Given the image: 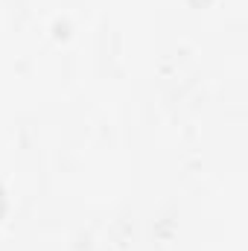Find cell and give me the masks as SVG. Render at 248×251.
<instances>
[{"label": "cell", "instance_id": "cell-1", "mask_svg": "<svg viewBox=\"0 0 248 251\" xmlns=\"http://www.w3.org/2000/svg\"><path fill=\"white\" fill-rule=\"evenodd\" d=\"M0 213H3V190H0Z\"/></svg>", "mask_w": 248, "mask_h": 251}]
</instances>
